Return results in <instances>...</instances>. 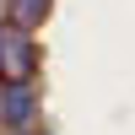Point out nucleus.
<instances>
[{"instance_id":"2","label":"nucleus","mask_w":135,"mask_h":135,"mask_svg":"<svg viewBox=\"0 0 135 135\" xmlns=\"http://www.w3.org/2000/svg\"><path fill=\"white\" fill-rule=\"evenodd\" d=\"M32 114H38L32 81H27V86H0V124H6V130H27Z\"/></svg>"},{"instance_id":"3","label":"nucleus","mask_w":135,"mask_h":135,"mask_svg":"<svg viewBox=\"0 0 135 135\" xmlns=\"http://www.w3.org/2000/svg\"><path fill=\"white\" fill-rule=\"evenodd\" d=\"M43 16H49V0H11V22L22 27H38Z\"/></svg>"},{"instance_id":"1","label":"nucleus","mask_w":135,"mask_h":135,"mask_svg":"<svg viewBox=\"0 0 135 135\" xmlns=\"http://www.w3.org/2000/svg\"><path fill=\"white\" fill-rule=\"evenodd\" d=\"M32 76H38V43H32V27L0 22V86H27Z\"/></svg>"},{"instance_id":"4","label":"nucleus","mask_w":135,"mask_h":135,"mask_svg":"<svg viewBox=\"0 0 135 135\" xmlns=\"http://www.w3.org/2000/svg\"><path fill=\"white\" fill-rule=\"evenodd\" d=\"M6 135H32V130H6Z\"/></svg>"}]
</instances>
